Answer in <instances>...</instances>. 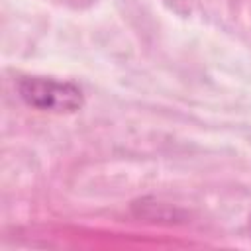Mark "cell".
<instances>
[{
    "instance_id": "6da1fadb",
    "label": "cell",
    "mask_w": 251,
    "mask_h": 251,
    "mask_svg": "<svg viewBox=\"0 0 251 251\" xmlns=\"http://www.w3.org/2000/svg\"><path fill=\"white\" fill-rule=\"evenodd\" d=\"M20 98L41 112L53 114H73L82 108L84 96L78 84L71 80H59L53 76L27 75L20 76L16 82Z\"/></svg>"
}]
</instances>
